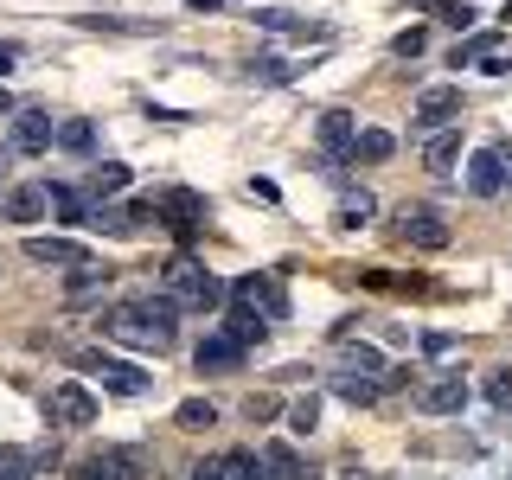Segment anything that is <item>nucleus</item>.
<instances>
[{"mask_svg": "<svg viewBox=\"0 0 512 480\" xmlns=\"http://www.w3.org/2000/svg\"><path fill=\"white\" fill-rule=\"evenodd\" d=\"M224 480H269V468H263V448H237V455H224Z\"/></svg>", "mask_w": 512, "mask_h": 480, "instance_id": "cd10ccee", "label": "nucleus"}, {"mask_svg": "<svg viewBox=\"0 0 512 480\" xmlns=\"http://www.w3.org/2000/svg\"><path fill=\"white\" fill-rule=\"evenodd\" d=\"M378 218V199H372V192H346V199H340V212H333V224H340V231H359V224H372Z\"/></svg>", "mask_w": 512, "mask_h": 480, "instance_id": "aec40b11", "label": "nucleus"}, {"mask_svg": "<svg viewBox=\"0 0 512 480\" xmlns=\"http://www.w3.org/2000/svg\"><path fill=\"white\" fill-rule=\"evenodd\" d=\"M96 378H103L109 397H148V372H141V365H122V359H103V352H96Z\"/></svg>", "mask_w": 512, "mask_h": 480, "instance_id": "4468645a", "label": "nucleus"}, {"mask_svg": "<svg viewBox=\"0 0 512 480\" xmlns=\"http://www.w3.org/2000/svg\"><path fill=\"white\" fill-rule=\"evenodd\" d=\"M103 282H109V269H96V263H77L64 288H71V295H90V288H103Z\"/></svg>", "mask_w": 512, "mask_h": 480, "instance_id": "473e14b6", "label": "nucleus"}, {"mask_svg": "<svg viewBox=\"0 0 512 480\" xmlns=\"http://www.w3.org/2000/svg\"><path fill=\"white\" fill-rule=\"evenodd\" d=\"M500 20H512V0H506V13H500Z\"/></svg>", "mask_w": 512, "mask_h": 480, "instance_id": "37998d69", "label": "nucleus"}, {"mask_svg": "<svg viewBox=\"0 0 512 480\" xmlns=\"http://www.w3.org/2000/svg\"><path fill=\"white\" fill-rule=\"evenodd\" d=\"M340 359H346V372H359V378H384L378 346H365V340H340Z\"/></svg>", "mask_w": 512, "mask_h": 480, "instance_id": "5701e85b", "label": "nucleus"}, {"mask_svg": "<svg viewBox=\"0 0 512 480\" xmlns=\"http://www.w3.org/2000/svg\"><path fill=\"white\" fill-rule=\"evenodd\" d=\"M64 480H141V455L135 448H96V455H84Z\"/></svg>", "mask_w": 512, "mask_h": 480, "instance_id": "0eeeda50", "label": "nucleus"}, {"mask_svg": "<svg viewBox=\"0 0 512 480\" xmlns=\"http://www.w3.org/2000/svg\"><path fill=\"white\" fill-rule=\"evenodd\" d=\"M423 352L429 359H448V352H455V333H423Z\"/></svg>", "mask_w": 512, "mask_h": 480, "instance_id": "4c0bfd02", "label": "nucleus"}, {"mask_svg": "<svg viewBox=\"0 0 512 480\" xmlns=\"http://www.w3.org/2000/svg\"><path fill=\"white\" fill-rule=\"evenodd\" d=\"M250 77H256V84H288L295 71H288L282 58H250Z\"/></svg>", "mask_w": 512, "mask_h": 480, "instance_id": "f704fd0d", "label": "nucleus"}, {"mask_svg": "<svg viewBox=\"0 0 512 480\" xmlns=\"http://www.w3.org/2000/svg\"><path fill=\"white\" fill-rule=\"evenodd\" d=\"M231 308H256L263 320H288V288H282V276H237Z\"/></svg>", "mask_w": 512, "mask_h": 480, "instance_id": "20e7f679", "label": "nucleus"}, {"mask_svg": "<svg viewBox=\"0 0 512 480\" xmlns=\"http://www.w3.org/2000/svg\"><path fill=\"white\" fill-rule=\"evenodd\" d=\"M461 404H468V378L461 372H442V378H429L423 391H416V410L423 416H455Z\"/></svg>", "mask_w": 512, "mask_h": 480, "instance_id": "9d476101", "label": "nucleus"}, {"mask_svg": "<svg viewBox=\"0 0 512 480\" xmlns=\"http://www.w3.org/2000/svg\"><path fill=\"white\" fill-rule=\"evenodd\" d=\"M455 116H461V90H455V84H436V90H423V96H416V128H423V135L448 128Z\"/></svg>", "mask_w": 512, "mask_h": 480, "instance_id": "9b49d317", "label": "nucleus"}, {"mask_svg": "<svg viewBox=\"0 0 512 480\" xmlns=\"http://www.w3.org/2000/svg\"><path fill=\"white\" fill-rule=\"evenodd\" d=\"M244 416H250V423H276V416H282V404H276V397H250V404H244Z\"/></svg>", "mask_w": 512, "mask_h": 480, "instance_id": "e433bc0d", "label": "nucleus"}, {"mask_svg": "<svg viewBox=\"0 0 512 480\" xmlns=\"http://www.w3.org/2000/svg\"><path fill=\"white\" fill-rule=\"evenodd\" d=\"M391 231L404 237V244H416V250H448V244H455V231L442 224V212H436V205H397Z\"/></svg>", "mask_w": 512, "mask_h": 480, "instance_id": "7ed1b4c3", "label": "nucleus"}, {"mask_svg": "<svg viewBox=\"0 0 512 480\" xmlns=\"http://www.w3.org/2000/svg\"><path fill=\"white\" fill-rule=\"evenodd\" d=\"M173 320H180V301H173V295H148V301H122V308H109L96 327H103V340H116V346L167 352L173 346Z\"/></svg>", "mask_w": 512, "mask_h": 480, "instance_id": "f257e3e1", "label": "nucleus"}, {"mask_svg": "<svg viewBox=\"0 0 512 480\" xmlns=\"http://www.w3.org/2000/svg\"><path fill=\"white\" fill-rule=\"evenodd\" d=\"M154 212H160V224H167L180 244H192L199 224H205V199H199V192H186V186H173V192H160V199H154Z\"/></svg>", "mask_w": 512, "mask_h": 480, "instance_id": "39448f33", "label": "nucleus"}, {"mask_svg": "<svg viewBox=\"0 0 512 480\" xmlns=\"http://www.w3.org/2000/svg\"><path fill=\"white\" fill-rule=\"evenodd\" d=\"M333 397H340V404H378V378L340 372V378H333Z\"/></svg>", "mask_w": 512, "mask_h": 480, "instance_id": "a878e982", "label": "nucleus"}, {"mask_svg": "<svg viewBox=\"0 0 512 480\" xmlns=\"http://www.w3.org/2000/svg\"><path fill=\"white\" fill-rule=\"evenodd\" d=\"M218 333H224V340H237V346L250 352V346H263V340H269V320L256 314V308H231V314H224V327H218Z\"/></svg>", "mask_w": 512, "mask_h": 480, "instance_id": "a211bd4d", "label": "nucleus"}, {"mask_svg": "<svg viewBox=\"0 0 512 480\" xmlns=\"http://www.w3.org/2000/svg\"><path fill=\"white\" fill-rule=\"evenodd\" d=\"M397 141L384 135V128H359V141H352V160H365V167H378V160H391Z\"/></svg>", "mask_w": 512, "mask_h": 480, "instance_id": "b1692460", "label": "nucleus"}, {"mask_svg": "<svg viewBox=\"0 0 512 480\" xmlns=\"http://www.w3.org/2000/svg\"><path fill=\"white\" fill-rule=\"evenodd\" d=\"M423 167H429V173H442V180L461 167V128H436V135L423 141Z\"/></svg>", "mask_w": 512, "mask_h": 480, "instance_id": "f3484780", "label": "nucleus"}, {"mask_svg": "<svg viewBox=\"0 0 512 480\" xmlns=\"http://www.w3.org/2000/svg\"><path fill=\"white\" fill-rule=\"evenodd\" d=\"M416 13L448 20V26H474V7H468V0H416Z\"/></svg>", "mask_w": 512, "mask_h": 480, "instance_id": "c85d7f7f", "label": "nucleus"}, {"mask_svg": "<svg viewBox=\"0 0 512 480\" xmlns=\"http://www.w3.org/2000/svg\"><path fill=\"white\" fill-rule=\"evenodd\" d=\"M77 26L84 32H116V39H148V32H160V20H103V13H84Z\"/></svg>", "mask_w": 512, "mask_h": 480, "instance_id": "4be33fe9", "label": "nucleus"}, {"mask_svg": "<svg viewBox=\"0 0 512 480\" xmlns=\"http://www.w3.org/2000/svg\"><path fill=\"white\" fill-rule=\"evenodd\" d=\"M160 282H167V295L180 301V308H218L231 288H224L205 263H192V256H173L167 269H160Z\"/></svg>", "mask_w": 512, "mask_h": 480, "instance_id": "f03ea898", "label": "nucleus"}, {"mask_svg": "<svg viewBox=\"0 0 512 480\" xmlns=\"http://www.w3.org/2000/svg\"><path fill=\"white\" fill-rule=\"evenodd\" d=\"M0 116H13V96H7V84H0Z\"/></svg>", "mask_w": 512, "mask_h": 480, "instance_id": "79ce46f5", "label": "nucleus"}, {"mask_svg": "<svg viewBox=\"0 0 512 480\" xmlns=\"http://www.w3.org/2000/svg\"><path fill=\"white\" fill-rule=\"evenodd\" d=\"M45 416H52L58 429H90L96 423V397L77 378H64V384H52V397H45Z\"/></svg>", "mask_w": 512, "mask_h": 480, "instance_id": "423d86ee", "label": "nucleus"}, {"mask_svg": "<svg viewBox=\"0 0 512 480\" xmlns=\"http://www.w3.org/2000/svg\"><path fill=\"white\" fill-rule=\"evenodd\" d=\"M52 212H58L64 224H90V218H96V212H90V199H84L77 186H52Z\"/></svg>", "mask_w": 512, "mask_h": 480, "instance_id": "393cba45", "label": "nucleus"}, {"mask_svg": "<svg viewBox=\"0 0 512 480\" xmlns=\"http://www.w3.org/2000/svg\"><path fill=\"white\" fill-rule=\"evenodd\" d=\"M391 52H397V58H423V52H429V32H423V26L397 32V39H391Z\"/></svg>", "mask_w": 512, "mask_h": 480, "instance_id": "72a5a7b5", "label": "nucleus"}, {"mask_svg": "<svg viewBox=\"0 0 512 480\" xmlns=\"http://www.w3.org/2000/svg\"><path fill=\"white\" fill-rule=\"evenodd\" d=\"M186 7H199V13H218V7H224V0H186Z\"/></svg>", "mask_w": 512, "mask_h": 480, "instance_id": "a19ab883", "label": "nucleus"}, {"mask_svg": "<svg viewBox=\"0 0 512 480\" xmlns=\"http://www.w3.org/2000/svg\"><path fill=\"white\" fill-rule=\"evenodd\" d=\"M263 468L269 480H308V468H301V455L288 442H263Z\"/></svg>", "mask_w": 512, "mask_h": 480, "instance_id": "412c9836", "label": "nucleus"}, {"mask_svg": "<svg viewBox=\"0 0 512 480\" xmlns=\"http://www.w3.org/2000/svg\"><path fill=\"white\" fill-rule=\"evenodd\" d=\"M244 359H250V352L237 346V340H224V333H205V346L192 352V365H199V378H205V372H237Z\"/></svg>", "mask_w": 512, "mask_h": 480, "instance_id": "dca6fc26", "label": "nucleus"}, {"mask_svg": "<svg viewBox=\"0 0 512 480\" xmlns=\"http://www.w3.org/2000/svg\"><path fill=\"white\" fill-rule=\"evenodd\" d=\"M192 480H224V455H205L199 468H192Z\"/></svg>", "mask_w": 512, "mask_h": 480, "instance_id": "58836bf2", "label": "nucleus"}, {"mask_svg": "<svg viewBox=\"0 0 512 480\" xmlns=\"http://www.w3.org/2000/svg\"><path fill=\"white\" fill-rule=\"evenodd\" d=\"M487 404L493 410H512V372H487Z\"/></svg>", "mask_w": 512, "mask_h": 480, "instance_id": "c9c22d12", "label": "nucleus"}, {"mask_svg": "<svg viewBox=\"0 0 512 480\" xmlns=\"http://www.w3.org/2000/svg\"><path fill=\"white\" fill-rule=\"evenodd\" d=\"M26 263H39V269H77V263H96V256L77 244V237H26Z\"/></svg>", "mask_w": 512, "mask_h": 480, "instance_id": "1a4fd4ad", "label": "nucleus"}, {"mask_svg": "<svg viewBox=\"0 0 512 480\" xmlns=\"http://www.w3.org/2000/svg\"><path fill=\"white\" fill-rule=\"evenodd\" d=\"M58 148L64 154H90L96 148V128L90 122H58Z\"/></svg>", "mask_w": 512, "mask_h": 480, "instance_id": "7c9ffc66", "label": "nucleus"}, {"mask_svg": "<svg viewBox=\"0 0 512 480\" xmlns=\"http://www.w3.org/2000/svg\"><path fill=\"white\" fill-rule=\"evenodd\" d=\"M468 192L474 199H500L506 192V148H480L468 160Z\"/></svg>", "mask_w": 512, "mask_h": 480, "instance_id": "f8f14e48", "label": "nucleus"}, {"mask_svg": "<svg viewBox=\"0 0 512 480\" xmlns=\"http://www.w3.org/2000/svg\"><path fill=\"white\" fill-rule=\"evenodd\" d=\"M506 186H512V173H506Z\"/></svg>", "mask_w": 512, "mask_h": 480, "instance_id": "c03bdc74", "label": "nucleus"}, {"mask_svg": "<svg viewBox=\"0 0 512 480\" xmlns=\"http://www.w3.org/2000/svg\"><path fill=\"white\" fill-rule=\"evenodd\" d=\"M58 141V122L45 109H13V135H7V154H45Z\"/></svg>", "mask_w": 512, "mask_h": 480, "instance_id": "6e6552de", "label": "nucleus"}, {"mask_svg": "<svg viewBox=\"0 0 512 480\" xmlns=\"http://www.w3.org/2000/svg\"><path fill=\"white\" fill-rule=\"evenodd\" d=\"M352 141H359L352 109H327V116H320V154H327V160H352Z\"/></svg>", "mask_w": 512, "mask_h": 480, "instance_id": "ddd939ff", "label": "nucleus"}, {"mask_svg": "<svg viewBox=\"0 0 512 480\" xmlns=\"http://www.w3.org/2000/svg\"><path fill=\"white\" fill-rule=\"evenodd\" d=\"M173 423H180V429H199V436H205V429L218 423V404H212V397H186V404L173 410Z\"/></svg>", "mask_w": 512, "mask_h": 480, "instance_id": "bb28decb", "label": "nucleus"}, {"mask_svg": "<svg viewBox=\"0 0 512 480\" xmlns=\"http://www.w3.org/2000/svg\"><path fill=\"white\" fill-rule=\"evenodd\" d=\"M493 58H500V32H474V39H461L455 52H448L455 71H468V64H493Z\"/></svg>", "mask_w": 512, "mask_h": 480, "instance_id": "6ab92c4d", "label": "nucleus"}, {"mask_svg": "<svg viewBox=\"0 0 512 480\" xmlns=\"http://www.w3.org/2000/svg\"><path fill=\"white\" fill-rule=\"evenodd\" d=\"M314 423H320V397H301V404H288V429H295V436H308Z\"/></svg>", "mask_w": 512, "mask_h": 480, "instance_id": "2f4dec72", "label": "nucleus"}, {"mask_svg": "<svg viewBox=\"0 0 512 480\" xmlns=\"http://www.w3.org/2000/svg\"><path fill=\"white\" fill-rule=\"evenodd\" d=\"M20 64V45H0V71H13Z\"/></svg>", "mask_w": 512, "mask_h": 480, "instance_id": "ea45409f", "label": "nucleus"}, {"mask_svg": "<svg viewBox=\"0 0 512 480\" xmlns=\"http://www.w3.org/2000/svg\"><path fill=\"white\" fill-rule=\"evenodd\" d=\"M90 186H96V199H116V192H128V167L122 160H103V167L90 173Z\"/></svg>", "mask_w": 512, "mask_h": 480, "instance_id": "c756f323", "label": "nucleus"}, {"mask_svg": "<svg viewBox=\"0 0 512 480\" xmlns=\"http://www.w3.org/2000/svg\"><path fill=\"white\" fill-rule=\"evenodd\" d=\"M0 212H7V224H39L52 212V186H13L7 199H0Z\"/></svg>", "mask_w": 512, "mask_h": 480, "instance_id": "2eb2a0df", "label": "nucleus"}]
</instances>
